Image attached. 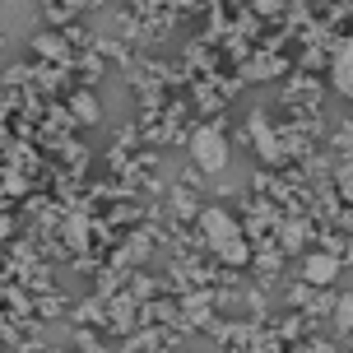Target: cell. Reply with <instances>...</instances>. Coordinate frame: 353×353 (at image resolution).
Segmentation results:
<instances>
[{
  "instance_id": "cell-1",
  "label": "cell",
  "mask_w": 353,
  "mask_h": 353,
  "mask_svg": "<svg viewBox=\"0 0 353 353\" xmlns=\"http://www.w3.org/2000/svg\"><path fill=\"white\" fill-rule=\"evenodd\" d=\"M200 228H205V237H210V247L219 251V256H223L228 265H242V261L251 256L228 210H200Z\"/></svg>"
},
{
  "instance_id": "cell-2",
  "label": "cell",
  "mask_w": 353,
  "mask_h": 353,
  "mask_svg": "<svg viewBox=\"0 0 353 353\" xmlns=\"http://www.w3.org/2000/svg\"><path fill=\"white\" fill-rule=\"evenodd\" d=\"M191 159H195V168L200 172H210V176H219L223 168H228V159H232V149H228V135L219 130V125H200L191 140Z\"/></svg>"
},
{
  "instance_id": "cell-3",
  "label": "cell",
  "mask_w": 353,
  "mask_h": 353,
  "mask_svg": "<svg viewBox=\"0 0 353 353\" xmlns=\"http://www.w3.org/2000/svg\"><path fill=\"white\" fill-rule=\"evenodd\" d=\"M330 79H335V88L344 93L353 103V37L349 42H339V52H335V70H330Z\"/></svg>"
},
{
  "instance_id": "cell-4",
  "label": "cell",
  "mask_w": 353,
  "mask_h": 353,
  "mask_svg": "<svg viewBox=\"0 0 353 353\" xmlns=\"http://www.w3.org/2000/svg\"><path fill=\"white\" fill-rule=\"evenodd\" d=\"M335 274H339L335 256H307L302 261V279H312V283H335Z\"/></svg>"
},
{
  "instance_id": "cell-5",
  "label": "cell",
  "mask_w": 353,
  "mask_h": 353,
  "mask_svg": "<svg viewBox=\"0 0 353 353\" xmlns=\"http://www.w3.org/2000/svg\"><path fill=\"white\" fill-rule=\"evenodd\" d=\"M335 330H353V293H344L335 307Z\"/></svg>"
}]
</instances>
